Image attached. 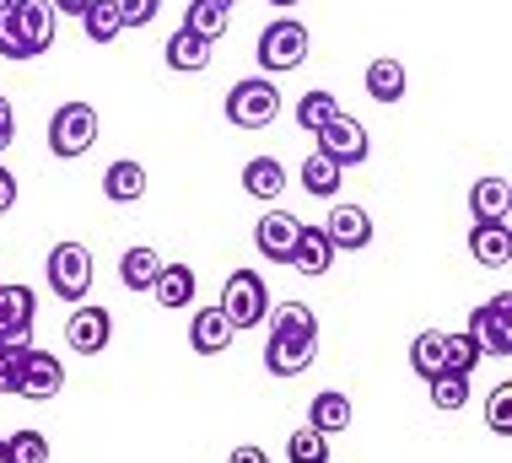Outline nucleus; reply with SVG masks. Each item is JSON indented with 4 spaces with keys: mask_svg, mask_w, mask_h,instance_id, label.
<instances>
[{
    "mask_svg": "<svg viewBox=\"0 0 512 463\" xmlns=\"http://www.w3.org/2000/svg\"><path fill=\"white\" fill-rule=\"evenodd\" d=\"M98 130L103 124H98V108L92 103H60L49 114V151L60 162H76L81 151L98 146Z\"/></svg>",
    "mask_w": 512,
    "mask_h": 463,
    "instance_id": "f257e3e1",
    "label": "nucleus"
},
{
    "mask_svg": "<svg viewBox=\"0 0 512 463\" xmlns=\"http://www.w3.org/2000/svg\"><path fill=\"white\" fill-rule=\"evenodd\" d=\"M44 275H49V291L60 302H71V307L87 302V291H92V248L87 243H54Z\"/></svg>",
    "mask_w": 512,
    "mask_h": 463,
    "instance_id": "f03ea898",
    "label": "nucleus"
},
{
    "mask_svg": "<svg viewBox=\"0 0 512 463\" xmlns=\"http://www.w3.org/2000/svg\"><path fill=\"white\" fill-rule=\"evenodd\" d=\"M302 60H308V22H297V17L265 22V33H259V70L286 76V70H297Z\"/></svg>",
    "mask_w": 512,
    "mask_h": 463,
    "instance_id": "7ed1b4c3",
    "label": "nucleus"
},
{
    "mask_svg": "<svg viewBox=\"0 0 512 463\" xmlns=\"http://www.w3.org/2000/svg\"><path fill=\"white\" fill-rule=\"evenodd\" d=\"M275 114H281V92H275V81H265V76L232 81L227 119L238 124V130H265V124H275Z\"/></svg>",
    "mask_w": 512,
    "mask_h": 463,
    "instance_id": "20e7f679",
    "label": "nucleus"
},
{
    "mask_svg": "<svg viewBox=\"0 0 512 463\" xmlns=\"http://www.w3.org/2000/svg\"><path fill=\"white\" fill-rule=\"evenodd\" d=\"M221 313H227V324L232 329H254V324H265V313H270V291H265V275H254V270H232L227 275V286H221Z\"/></svg>",
    "mask_w": 512,
    "mask_h": 463,
    "instance_id": "39448f33",
    "label": "nucleus"
},
{
    "mask_svg": "<svg viewBox=\"0 0 512 463\" xmlns=\"http://www.w3.org/2000/svg\"><path fill=\"white\" fill-rule=\"evenodd\" d=\"M65 388V361L54 350H38V345H22V361H17V394L22 399H38L49 404L54 394Z\"/></svg>",
    "mask_w": 512,
    "mask_h": 463,
    "instance_id": "423d86ee",
    "label": "nucleus"
},
{
    "mask_svg": "<svg viewBox=\"0 0 512 463\" xmlns=\"http://www.w3.org/2000/svg\"><path fill=\"white\" fill-rule=\"evenodd\" d=\"M469 340L480 345V356H507L512 350V297L502 291V297L480 302L475 313H469Z\"/></svg>",
    "mask_w": 512,
    "mask_h": 463,
    "instance_id": "0eeeda50",
    "label": "nucleus"
},
{
    "mask_svg": "<svg viewBox=\"0 0 512 463\" xmlns=\"http://www.w3.org/2000/svg\"><path fill=\"white\" fill-rule=\"evenodd\" d=\"M313 140H318V151H324L329 162H340V167H362V162L372 157V146H367V124H362V119H351V114H335Z\"/></svg>",
    "mask_w": 512,
    "mask_h": 463,
    "instance_id": "6e6552de",
    "label": "nucleus"
},
{
    "mask_svg": "<svg viewBox=\"0 0 512 463\" xmlns=\"http://www.w3.org/2000/svg\"><path fill=\"white\" fill-rule=\"evenodd\" d=\"M108 340H114V313L98 302H76L65 318V345L76 356H98V350H108Z\"/></svg>",
    "mask_w": 512,
    "mask_h": 463,
    "instance_id": "1a4fd4ad",
    "label": "nucleus"
},
{
    "mask_svg": "<svg viewBox=\"0 0 512 463\" xmlns=\"http://www.w3.org/2000/svg\"><path fill=\"white\" fill-rule=\"evenodd\" d=\"M38 297L27 286H0V345H33Z\"/></svg>",
    "mask_w": 512,
    "mask_h": 463,
    "instance_id": "9d476101",
    "label": "nucleus"
},
{
    "mask_svg": "<svg viewBox=\"0 0 512 463\" xmlns=\"http://www.w3.org/2000/svg\"><path fill=\"white\" fill-rule=\"evenodd\" d=\"M318 356V340H308V334H270L265 345V372L270 377H297L308 372Z\"/></svg>",
    "mask_w": 512,
    "mask_h": 463,
    "instance_id": "9b49d317",
    "label": "nucleus"
},
{
    "mask_svg": "<svg viewBox=\"0 0 512 463\" xmlns=\"http://www.w3.org/2000/svg\"><path fill=\"white\" fill-rule=\"evenodd\" d=\"M297 232H302V221L292 216V210H265L259 227H254V243H259V254H265L270 264H286L292 248H297Z\"/></svg>",
    "mask_w": 512,
    "mask_h": 463,
    "instance_id": "f8f14e48",
    "label": "nucleus"
},
{
    "mask_svg": "<svg viewBox=\"0 0 512 463\" xmlns=\"http://www.w3.org/2000/svg\"><path fill=\"white\" fill-rule=\"evenodd\" d=\"M11 17H17V33H22V44H27V54H49V44H54V6L49 0H27V6H11Z\"/></svg>",
    "mask_w": 512,
    "mask_h": 463,
    "instance_id": "ddd939ff",
    "label": "nucleus"
},
{
    "mask_svg": "<svg viewBox=\"0 0 512 463\" xmlns=\"http://www.w3.org/2000/svg\"><path fill=\"white\" fill-rule=\"evenodd\" d=\"M324 237L335 243V254H340V248H351V254H356V248L372 243V216L362 205H335V210H329V221H324Z\"/></svg>",
    "mask_w": 512,
    "mask_h": 463,
    "instance_id": "4468645a",
    "label": "nucleus"
},
{
    "mask_svg": "<svg viewBox=\"0 0 512 463\" xmlns=\"http://www.w3.org/2000/svg\"><path fill=\"white\" fill-rule=\"evenodd\" d=\"M232 334H238V329L227 324L221 307H200V313L189 318V345H195L200 356H221V350L232 345Z\"/></svg>",
    "mask_w": 512,
    "mask_h": 463,
    "instance_id": "2eb2a0df",
    "label": "nucleus"
},
{
    "mask_svg": "<svg viewBox=\"0 0 512 463\" xmlns=\"http://www.w3.org/2000/svg\"><path fill=\"white\" fill-rule=\"evenodd\" d=\"M286 264H292L297 275H329V264H335V243L324 237V227H302Z\"/></svg>",
    "mask_w": 512,
    "mask_h": 463,
    "instance_id": "dca6fc26",
    "label": "nucleus"
},
{
    "mask_svg": "<svg viewBox=\"0 0 512 463\" xmlns=\"http://www.w3.org/2000/svg\"><path fill=\"white\" fill-rule=\"evenodd\" d=\"M195 291H200V275L189 270V264H162V275H157V286H151V297L168 307V313H178V307L195 302Z\"/></svg>",
    "mask_w": 512,
    "mask_h": 463,
    "instance_id": "f3484780",
    "label": "nucleus"
},
{
    "mask_svg": "<svg viewBox=\"0 0 512 463\" xmlns=\"http://www.w3.org/2000/svg\"><path fill=\"white\" fill-rule=\"evenodd\" d=\"M469 254L480 264H491V270H502L512 259V232L507 221H475V232H469Z\"/></svg>",
    "mask_w": 512,
    "mask_h": 463,
    "instance_id": "a211bd4d",
    "label": "nucleus"
},
{
    "mask_svg": "<svg viewBox=\"0 0 512 463\" xmlns=\"http://www.w3.org/2000/svg\"><path fill=\"white\" fill-rule=\"evenodd\" d=\"M103 194L114 205H135L146 194V167L141 162H130V157H119V162H108V173H103Z\"/></svg>",
    "mask_w": 512,
    "mask_h": 463,
    "instance_id": "6ab92c4d",
    "label": "nucleus"
},
{
    "mask_svg": "<svg viewBox=\"0 0 512 463\" xmlns=\"http://www.w3.org/2000/svg\"><path fill=\"white\" fill-rule=\"evenodd\" d=\"M308 426L324 431V437H335V431H351V399H345L340 388H324V394L308 404Z\"/></svg>",
    "mask_w": 512,
    "mask_h": 463,
    "instance_id": "aec40b11",
    "label": "nucleus"
},
{
    "mask_svg": "<svg viewBox=\"0 0 512 463\" xmlns=\"http://www.w3.org/2000/svg\"><path fill=\"white\" fill-rule=\"evenodd\" d=\"M405 87H410L405 65L389 60V54L367 65V97H372V103H399V97H405Z\"/></svg>",
    "mask_w": 512,
    "mask_h": 463,
    "instance_id": "412c9836",
    "label": "nucleus"
},
{
    "mask_svg": "<svg viewBox=\"0 0 512 463\" xmlns=\"http://www.w3.org/2000/svg\"><path fill=\"white\" fill-rule=\"evenodd\" d=\"M243 194H254V200H281L286 194V167L275 157H254L243 167Z\"/></svg>",
    "mask_w": 512,
    "mask_h": 463,
    "instance_id": "4be33fe9",
    "label": "nucleus"
},
{
    "mask_svg": "<svg viewBox=\"0 0 512 463\" xmlns=\"http://www.w3.org/2000/svg\"><path fill=\"white\" fill-rule=\"evenodd\" d=\"M157 275H162V254L157 248H130V254L119 259V280H124V291H151L157 286Z\"/></svg>",
    "mask_w": 512,
    "mask_h": 463,
    "instance_id": "5701e85b",
    "label": "nucleus"
},
{
    "mask_svg": "<svg viewBox=\"0 0 512 463\" xmlns=\"http://www.w3.org/2000/svg\"><path fill=\"white\" fill-rule=\"evenodd\" d=\"M162 54H168V65L184 70V76H195V70L211 65V44H205V38H195V33H184V27L168 38V49H162Z\"/></svg>",
    "mask_w": 512,
    "mask_h": 463,
    "instance_id": "b1692460",
    "label": "nucleus"
},
{
    "mask_svg": "<svg viewBox=\"0 0 512 463\" xmlns=\"http://www.w3.org/2000/svg\"><path fill=\"white\" fill-rule=\"evenodd\" d=\"M469 210H475V221H507V178L502 173L480 178L469 189Z\"/></svg>",
    "mask_w": 512,
    "mask_h": 463,
    "instance_id": "393cba45",
    "label": "nucleus"
},
{
    "mask_svg": "<svg viewBox=\"0 0 512 463\" xmlns=\"http://www.w3.org/2000/svg\"><path fill=\"white\" fill-rule=\"evenodd\" d=\"M340 178H345V167H340V162H329L324 151H313V157L302 162V189L318 194V200H335Z\"/></svg>",
    "mask_w": 512,
    "mask_h": 463,
    "instance_id": "a878e982",
    "label": "nucleus"
},
{
    "mask_svg": "<svg viewBox=\"0 0 512 463\" xmlns=\"http://www.w3.org/2000/svg\"><path fill=\"white\" fill-rule=\"evenodd\" d=\"M335 114H345V108L335 103V92H324V87H318V92H302V97H297V124H302L308 135H318L329 119H335Z\"/></svg>",
    "mask_w": 512,
    "mask_h": 463,
    "instance_id": "bb28decb",
    "label": "nucleus"
},
{
    "mask_svg": "<svg viewBox=\"0 0 512 463\" xmlns=\"http://www.w3.org/2000/svg\"><path fill=\"white\" fill-rule=\"evenodd\" d=\"M270 334H308V340H318V318H313V307H302V302H281V307H270Z\"/></svg>",
    "mask_w": 512,
    "mask_h": 463,
    "instance_id": "cd10ccee",
    "label": "nucleus"
},
{
    "mask_svg": "<svg viewBox=\"0 0 512 463\" xmlns=\"http://www.w3.org/2000/svg\"><path fill=\"white\" fill-rule=\"evenodd\" d=\"M81 27H87V38H92V44H114V38L124 33V22H119L114 0H92V6L81 11Z\"/></svg>",
    "mask_w": 512,
    "mask_h": 463,
    "instance_id": "c85d7f7f",
    "label": "nucleus"
},
{
    "mask_svg": "<svg viewBox=\"0 0 512 463\" xmlns=\"http://www.w3.org/2000/svg\"><path fill=\"white\" fill-rule=\"evenodd\" d=\"M475 361H480V345L469 340V334H442V372L469 377V372H475Z\"/></svg>",
    "mask_w": 512,
    "mask_h": 463,
    "instance_id": "c756f323",
    "label": "nucleus"
},
{
    "mask_svg": "<svg viewBox=\"0 0 512 463\" xmlns=\"http://www.w3.org/2000/svg\"><path fill=\"white\" fill-rule=\"evenodd\" d=\"M410 367H415V377H432L442 372V329H426V334H415V345H410Z\"/></svg>",
    "mask_w": 512,
    "mask_h": 463,
    "instance_id": "7c9ffc66",
    "label": "nucleus"
},
{
    "mask_svg": "<svg viewBox=\"0 0 512 463\" xmlns=\"http://www.w3.org/2000/svg\"><path fill=\"white\" fill-rule=\"evenodd\" d=\"M286 458L292 463H329V437L313 426H297L292 437H286Z\"/></svg>",
    "mask_w": 512,
    "mask_h": 463,
    "instance_id": "2f4dec72",
    "label": "nucleus"
},
{
    "mask_svg": "<svg viewBox=\"0 0 512 463\" xmlns=\"http://www.w3.org/2000/svg\"><path fill=\"white\" fill-rule=\"evenodd\" d=\"M6 458L11 463H49V437H44V431H33V426L11 431V437H6Z\"/></svg>",
    "mask_w": 512,
    "mask_h": 463,
    "instance_id": "473e14b6",
    "label": "nucleus"
},
{
    "mask_svg": "<svg viewBox=\"0 0 512 463\" xmlns=\"http://www.w3.org/2000/svg\"><path fill=\"white\" fill-rule=\"evenodd\" d=\"M184 33H195V38H205V44H216L221 33H227V17L221 11H211V6H200V0H189V11H184Z\"/></svg>",
    "mask_w": 512,
    "mask_h": 463,
    "instance_id": "72a5a7b5",
    "label": "nucleus"
},
{
    "mask_svg": "<svg viewBox=\"0 0 512 463\" xmlns=\"http://www.w3.org/2000/svg\"><path fill=\"white\" fill-rule=\"evenodd\" d=\"M426 388H432V404H437V410H464V404H469V377L437 372Z\"/></svg>",
    "mask_w": 512,
    "mask_h": 463,
    "instance_id": "f704fd0d",
    "label": "nucleus"
},
{
    "mask_svg": "<svg viewBox=\"0 0 512 463\" xmlns=\"http://www.w3.org/2000/svg\"><path fill=\"white\" fill-rule=\"evenodd\" d=\"M486 426L496 437H512V383H496L486 399Z\"/></svg>",
    "mask_w": 512,
    "mask_h": 463,
    "instance_id": "c9c22d12",
    "label": "nucleus"
},
{
    "mask_svg": "<svg viewBox=\"0 0 512 463\" xmlns=\"http://www.w3.org/2000/svg\"><path fill=\"white\" fill-rule=\"evenodd\" d=\"M0 60H33L17 33V17H11V6H0Z\"/></svg>",
    "mask_w": 512,
    "mask_h": 463,
    "instance_id": "e433bc0d",
    "label": "nucleus"
},
{
    "mask_svg": "<svg viewBox=\"0 0 512 463\" xmlns=\"http://www.w3.org/2000/svg\"><path fill=\"white\" fill-rule=\"evenodd\" d=\"M157 6H162V0H114V11H119L124 27H146L151 17H157Z\"/></svg>",
    "mask_w": 512,
    "mask_h": 463,
    "instance_id": "4c0bfd02",
    "label": "nucleus"
},
{
    "mask_svg": "<svg viewBox=\"0 0 512 463\" xmlns=\"http://www.w3.org/2000/svg\"><path fill=\"white\" fill-rule=\"evenodd\" d=\"M17 361L22 345H0V394H17Z\"/></svg>",
    "mask_w": 512,
    "mask_h": 463,
    "instance_id": "58836bf2",
    "label": "nucleus"
},
{
    "mask_svg": "<svg viewBox=\"0 0 512 463\" xmlns=\"http://www.w3.org/2000/svg\"><path fill=\"white\" fill-rule=\"evenodd\" d=\"M11 205H17V173H11L6 162H0V216H6Z\"/></svg>",
    "mask_w": 512,
    "mask_h": 463,
    "instance_id": "ea45409f",
    "label": "nucleus"
},
{
    "mask_svg": "<svg viewBox=\"0 0 512 463\" xmlns=\"http://www.w3.org/2000/svg\"><path fill=\"white\" fill-rule=\"evenodd\" d=\"M11 140H17V108H11L6 97H0V151H6Z\"/></svg>",
    "mask_w": 512,
    "mask_h": 463,
    "instance_id": "a19ab883",
    "label": "nucleus"
},
{
    "mask_svg": "<svg viewBox=\"0 0 512 463\" xmlns=\"http://www.w3.org/2000/svg\"><path fill=\"white\" fill-rule=\"evenodd\" d=\"M49 6H54V17H81L92 0H49Z\"/></svg>",
    "mask_w": 512,
    "mask_h": 463,
    "instance_id": "79ce46f5",
    "label": "nucleus"
},
{
    "mask_svg": "<svg viewBox=\"0 0 512 463\" xmlns=\"http://www.w3.org/2000/svg\"><path fill=\"white\" fill-rule=\"evenodd\" d=\"M227 463H270V458H265V447H232Z\"/></svg>",
    "mask_w": 512,
    "mask_h": 463,
    "instance_id": "37998d69",
    "label": "nucleus"
},
{
    "mask_svg": "<svg viewBox=\"0 0 512 463\" xmlns=\"http://www.w3.org/2000/svg\"><path fill=\"white\" fill-rule=\"evenodd\" d=\"M200 6H211V11H221V17H232V6H238V0H200Z\"/></svg>",
    "mask_w": 512,
    "mask_h": 463,
    "instance_id": "c03bdc74",
    "label": "nucleus"
},
{
    "mask_svg": "<svg viewBox=\"0 0 512 463\" xmlns=\"http://www.w3.org/2000/svg\"><path fill=\"white\" fill-rule=\"evenodd\" d=\"M270 6H281V11H292V6H302V0H270Z\"/></svg>",
    "mask_w": 512,
    "mask_h": 463,
    "instance_id": "a18cd8bd",
    "label": "nucleus"
},
{
    "mask_svg": "<svg viewBox=\"0 0 512 463\" xmlns=\"http://www.w3.org/2000/svg\"><path fill=\"white\" fill-rule=\"evenodd\" d=\"M0 463H11V458H6V437H0Z\"/></svg>",
    "mask_w": 512,
    "mask_h": 463,
    "instance_id": "49530a36",
    "label": "nucleus"
},
{
    "mask_svg": "<svg viewBox=\"0 0 512 463\" xmlns=\"http://www.w3.org/2000/svg\"><path fill=\"white\" fill-rule=\"evenodd\" d=\"M0 6H27V0H0Z\"/></svg>",
    "mask_w": 512,
    "mask_h": 463,
    "instance_id": "de8ad7c7",
    "label": "nucleus"
}]
</instances>
